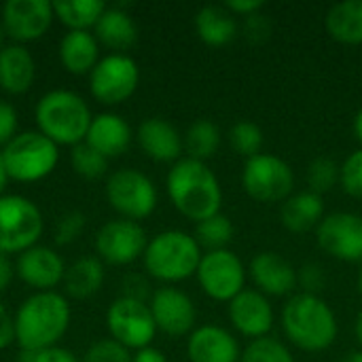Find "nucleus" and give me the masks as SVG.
Listing matches in <instances>:
<instances>
[{"label": "nucleus", "instance_id": "f257e3e1", "mask_svg": "<svg viewBox=\"0 0 362 362\" xmlns=\"http://www.w3.org/2000/svg\"><path fill=\"white\" fill-rule=\"evenodd\" d=\"M168 195L174 208L195 221L202 223L221 212L223 204V189L214 172L195 159H178L168 172Z\"/></svg>", "mask_w": 362, "mask_h": 362}, {"label": "nucleus", "instance_id": "f03ea898", "mask_svg": "<svg viewBox=\"0 0 362 362\" xmlns=\"http://www.w3.org/2000/svg\"><path fill=\"white\" fill-rule=\"evenodd\" d=\"M282 329L293 346L303 352L329 350L339 333L335 312L318 295L297 293L282 310Z\"/></svg>", "mask_w": 362, "mask_h": 362}, {"label": "nucleus", "instance_id": "7ed1b4c3", "mask_svg": "<svg viewBox=\"0 0 362 362\" xmlns=\"http://www.w3.org/2000/svg\"><path fill=\"white\" fill-rule=\"evenodd\" d=\"M70 325V308L57 293L45 291L28 297L15 316V339L21 350L36 352L55 346Z\"/></svg>", "mask_w": 362, "mask_h": 362}, {"label": "nucleus", "instance_id": "20e7f679", "mask_svg": "<svg viewBox=\"0 0 362 362\" xmlns=\"http://www.w3.org/2000/svg\"><path fill=\"white\" fill-rule=\"evenodd\" d=\"M91 112L85 100L66 89L49 91L36 104V123L55 144H81L91 125Z\"/></svg>", "mask_w": 362, "mask_h": 362}, {"label": "nucleus", "instance_id": "39448f33", "mask_svg": "<svg viewBox=\"0 0 362 362\" xmlns=\"http://www.w3.org/2000/svg\"><path fill=\"white\" fill-rule=\"evenodd\" d=\"M146 272L161 282H182L197 274L202 248L197 240L185 231L170 229L157 233L144 250Z\"/></svg>", "mask_w": 362, "mask_h": 362}, {"label": "nucleus", "instance_id": "423d86ee", "mask_svg": "<svg viewBox=\"0 0 362 362\" xmlns=\"http://www.w3.org/2000/svg\"><path fill=\"white\" fill-rule=\"evenodd\" d=\"M6 176L19 182H34L53 172L57 165V144L40 132H23L15 136L2 151Z\"/></svg>", "mask_w": 362, "mask_h": 362}, {"label": "nucleus", "instance_id": "0eeeda50", "mask_svg": "<svg viewBox=\"0 0 362 362\" xmlns=\"http://www.w3.org/2000/svg\"><path fill=\"white\" fill-rule=\"evenodd\" d=\"M242 187L259 204H278L286 202L295 189L293 168L269 153H259L244 163Z\"/></svg>", "mask_w": 362, "mask_h": 362}, {"label": "nucleus", "instance_id": "6e6552de", "mask_svg": "<svg viewBox=\"0 0 362 362\" xmlns=\"http://www.w3.org/2000/svg\"><path fill=\"white\" fill-rule=\"evenodd\" d=\"M42 233V216L36 204L21 195L0 197V252H25Z\"/></svg>", "mask_w": 362, "mask_h": 362}, {"label": "nucleus", "instance_id": "1a4fd4ad", "mask_svg": "<svg viewBox=\"0 0 362 362\" xmlns=\"http://www.w3.org/2000/svg\"><path fill=\"white\" fill-rule=\"evenodd\" d=\"M195 276L202 291L221 303H229L246 288V267L229 248L202 255Z\"/></svg>", "mask_w": 362, "mask_h": 362}, {"label": "nucleus", "instance_id": "9d476101", "mask_svg": "<svg viewBox=\"0 0 362 362\" xmlns=\"http://www.w3.org/2000/svg\"><path fill=\"white\" fill-rule=\"evenodd\" d=\"M106 197L110 206L127 221H142L153 214L157 206V189L153 180L138 170H117L106 182Z\"/></svg>", "mask_w": 362, "mask_h": 362}, {"label": "nucleus", "instance_id": "9b49d317", "mask_svg": "<svg viewBox=\"0 0 362 362\" xmlns=\"http://www.w3.org/2000/svg\"><path fill=\"white\" fill-rule=\"evenodd\" d=\"M140 81L138 64L123 53H112L102 57L91 70V93L98 102L115 106L134 95Z\"/></svg>", "mask_w": 362, "mask_h": 362}, {"label": "nucleus", "instance_id": "f8f14e48", "mask_svg": "<svg viewBox=\"0 0 362 362\" xmlns=\"http://www.w3.org/2000/svg\"><path fill=\"white\" fill-rule=\"evenodd\" d=\"M106 322L112 339L125 346L127 350L148 348L157 333V325L153 320L151 308L129 297H121L110 305Z\"/></svg>", "mask_w": 362, "mask_h": 362}, {"label": "nucleus", "instance_id": "ddd939ff", "mask_svg": "<svg viewBox=\"0 0 362 362\" xmlns=\"http://www.w3.org/2000/svg\"><path fill=\"white\" fill-rule=\"evenodd\" d=\"M316 242L337 261L362 263V216L354 212L327 214L316 227Z\"/></svg>", "mask_w": 362, "mask_h": 362}, {"label": "nucleus", "instance_id": "4468645a", "mask_svg": "<svg viewBox=\"0 0 362 362\" xmlns=\"http://www.w3.org/2000/svg\"><path fill=\"white\" fill-rule=\"evenodd\" d=\"M146 233L136 221H110L95 235V250L100 259L112 265L134 263L146 250Z\"/></svg>", "mask_w": 362, "mask_h": 362}, {"label": "nucleus", "instance_id": "2eb2a0df", "mask_svg": "<svg viewBox=\"0 0 362 362\" xmlns=\"http://www.w3.org/2000/svg\"><path fill=\"white\" fill-rule=\"evenodd\" d=\"M53 4L47 0H8L2 6V30L17 42L38 40L53 21Z\"/></svg>", "mask_w": 362, "mask_h": 362}, {"label": "nucleus", "instance_id": "dca6fc26", "mask_svg": "<svg viewBox=\"0 0 362 362\" xmlns=\"http://www.w3.org/2000/svg\"><path fill=\"white\" fill-rule=\"evenodd\" d=\"M227 312L233 329L252 341L269 337V331L274 329V308L257 288H244L235 299L229 301Z\"/></svg>", "mask_w": 362, "mask_h": 362}, {"label": "nucleus", "instance_id": "f3484780", "mask_svg": "<svg viewBox=\"0 0 362 362\" xmlns=\"http://www.w3.org/2000/svg\"><path fill=\"white\" fill-rule=\"evenodd\" d=\"M151 314L159 331L172 337H180L193 331L195 327V305L191 297L178 288L163 286L153 293L151 297Z\"/></svg>", "mask_w": 362, "mask_h": 362}, {"label": "nucleus", "instance_id": "a211bd4d", "mask_svg": "<svg viewBox=\"0 0 362 362\" xmlns=\"http://www.w3.org/2000/svg\"><path fill=\"white\" fill-rule=\"evenodd\" d=\"M248 274L259 293L265 297H286L297 288L295 267L278 252L265 250L252 257Z\"/></svg>", "mask_w": 362, "mask_h": 362}, {"label": "nucleus", "instance_id": "6ab92c4d", "mask_svg": "<svg viewBox=\"0 0 362 362\" xmlns=\"http://www.w3.org/2000/svg\"><path fill=\"white\" fill-rule=\"evenodd\" d=\"M187 356L191 362H240L242 350L227 329L206 325L189 335Z\"/></svg>", "mask_w": 362, "mask_h": 362}, {"label": "nucleus", "instance_id": "aec40b11", "mask_svg": "<svg viewBox=\"0 0 362 362\" xmlns=\"http://www.w3.org/2000/svg\"><path fill=\"white\" fill-rule=\"evenodd\" d=\"M17 276L32 288H38L40 293L57 286L64 276L66 267L62 257L47 248V246H32L30 250L21 252L17 259Z\"/></svg>", "mask_w": 362, "mask_h": 362}, {"label": "nucleus", "instance_id": "412c9836", "mask_svg": "<svg viewBox=\"0 0 362 362\" xmlns=\"http://www.w3.org/2000/svg\"><path fill=\"white\" fill-rule=\"evenodd\" d=\"M136 138H138V144L144 151V155L151 157L153 161H161V163L174 161L176 163L185 151L182 136L178 134V129L159 117H151V119L142 121Z\"/></svg>", "mask_w": 362, "mask_h": 362}, {"label": "nucleus", "instance_id": "4be33fe9", "mask_svg": "<svg viewBox=\"0 0 362 362\" xmlns=\"http://www.w3.org/2000/svg\"><path fill=\"white\" fill-rule=\"evenodd\" d=\"M132 142V129L127 121L119 115L104 112L91 119L85 144H89L93 151H98L102 157H119L127 151Z\"/></svg>", "mask_w": 362, "mask_h": 362}, {"label": "nucleus", "instance_id": "5701e85b", "mask_svg": "<svg viewBox=\"0 0 362 362\" xmlns=\"http://www.w3.org/2000/svg\"><path fill=\"white\" fill-rule=\"evenodd\" d=\"M325 216V199L312 191L293 193L280 210L282 225L291 233H308L316 229Z\"/></svg>", "mask_w": 362, "mask_h": 362}, {"label": "nucleus", "instance_id": "b1692460", "mask_svg": "<svg viewBox=\"0 0 362 362\" xmlns=\"http://www.w3.org/2000/svg\"><path fill=\"white\" fill-rule=\"evenodd\" d=\"M34 81V57L23 45L0 49V87L8 93H25Z\"/></svg>", "mask_w": 362, "mask_h": 362}, {"label": "nucleus", "instance_id": "393cba45", "mask_svg": "<svg viewBox=\"0 0 362 362\" xmlns=\"http://www.w3.org/2000/svg\"><path fill=\"white\" fill-rule=\"evenodd\" d=\"M59 59L72 74H87L95 68L98 40L87 30H70L59 42Z\"/></svg>", "mask_w": 362, "mask_h": 362}, {"label": "nucleus", "instance_id": "a878e982", "mask_svg": "<svg viewBox=\"0 0 362 362\" xmlns=\"http://www.w3.org/2000/svg\"><path fill=\"white\" fill-rule=\"evenodd\" d=\"M195 30L202 42H206L208 47H225L238 36L235 17L225 6L216 4H208L197 11Z\"/></svg>", "mask_w": 362, "mask_h": 362}, {"label": "nucleus", "instance_id": "bb28decb", "mask_svg": "<svg viewBox=\"0 0 362 362\" xmlns=\"http://www.w3.org/2000/svg\"><path fill=\"white\" fill-rule=\"evenodd\" d=\"M325 28L341 45H362V0L337 2L327 11Z\"/></svg>", "mask_w": 362, "mask_h": 362}, {"label": "nucleus", "instance_id": "cd10ccee", "mask_svg": "<svg viewBox=\"0 0 362 362\" xmlns=\"http://www.w3.org/2000/svg\"><path fill=\"white\" fill-rule=\"evenodd\" d=\"M95 40L115 51H125L138 40V28L123 8H106L95 23Z\"/></svg>", "mask_w": 362, "mask_h": 362}, {"label": "nucleus", "instance_id": "c85d7f7f", "mask_svg": "<svg viewBox=\"0 0 362 362\" xmlns=\"http://www.w3.org/2000/svg\"><path fill=\"white\" fill-rule=\"evenodd\" d=\"M64 284H66V293L74 299H87L95 295L104 284V267L100 259L95 257L78 259L74 265L66 269Z\"/></svg>", "mask_w": 362, "mask_h": 362}, {"label": "nucleus", "instance_id": "c756f323", "mask_svg": "<svg viewBox=\"0 0 362 362\" xmlns=\"http://www.w3.org/2000/svg\"><path fill=\"white\" fill-rule=\"evenodd\" d=\"M51 4L55 17L70 30L95 28L98 19L106 11V4L102 0H55Z\"/></svg>", "mask_w": 362, "mask_h": 362}, {"label": "nucleus", "instance_id": "7c9ffc66", "mask_svg": "<svg viewBox=\"0 0 362 362\" xmlns=\"http://www.w3.org/2000/svg\"><path fill=\"white\" fill-rule=\"evenodd\" d=\"M182 144H185V151H187L189 159L206 163V159L214 157L218 146H221V129L212 121L199 119L187 129V134L182 138Z\"/></svg>", "mask_w": 362, "mask_h": 362}, {"label": "nucleus", "instance_id": "2f4dec72", "mask_svg": "<svg viewBox=\"0 0 362 362\" xmlns=\"http://www.w3.org/2000/svg\"><path fill=\"white\" fill-rule=\"evenodd\" d=\"M233 223L229 216L225 214H214L202 223H197L195 227V240L199 244V248H206V252H212V250H225L227 244L233 240Z\"/></svg>", "mask_w": 362, "mask_h": 362}, {"label": "nucleus", "instance_id": "473e14b6", "mask_svg": "<svg viewBox=\"0 0 362 362\" xmlns=\"http://www.w3.org/2000/svg\"><path fill=\"white\" fill-rule=\"evenodd\" d=\"M339 176H341V165H337L329 157H316L305 172L308 191L322 197L325 193L333 191L339 185Z\"/></svg>", "mask_w": 362, "mask_h": 362}, {"label": "nucleus", "instance_id": "72a5a7b5", "mask_svg": "<svg viewBox=\"0 0 362 362\" xmlns=\"http://www.w3.org/2000/svg\"><path fill=\"white\" fill-rule=\"evenodd\" d=\"M229 142H231V148L250 159L255 155L261 153V146H263V129L252 123V121H238L231 129H229Z\"/></svg>", "mask_w": 362, "mask_h": 362}, {"label": "nucleus", "instance_id": "f704fd0d", "mask_svg": "<svg viewBox=\"0 0 362 362\" xmlns=\"http://www.w3.org/2000/svg\"><path fill=\"white\" fill-rule=\"evenodd\" d=\"M240 362H295V358L282 341L274 337H261L244 348Z\"/></svg>", "mask_w": 362, "mask_h": 362}, {"label": "nucleus", "instance_id": "c9c22d12", "mask_svg": "<svg viewBox=\"0 0 362 362\" xmlns=\"http://www.w3.org/2000/svg\"><path fill=\"white\" fill-rule=\"evenodd\" d=\"M72 168L76 170V174H81L83 178H100L106 170H108V159L102 157L98 151H93L89 144L81 142L76 146H72Z\"/></svg>", "mask_w": 362, "mask_h": 362}, {"label": "nucleus", "instance_id": "e433bc0d", "mask_svg": "<svg viewBox=\"0 0 362 362\" xmlns=\"http://www.w3.org/2000/svg\"><path fill=\"white\" fill-rule=\"evenodd\" d=\"M83 362H132V354L115 339H100L87 350Z\"/></svg>", "mask_w": 362, "mask_h": 362}, {"label": "nucleus", "instance_id": "4c0bfd02", "mask_svg": "<svg viewBox=\"0 0 362 362\" xmlns=\"http://www.w3.org/2000/svg\"><path fill=\"white\" fill-rule=\"evenodd\" d=\"M339 185L344 191L352 197L362 199V148L354 151L344 163H341V176Z\"/></svg>", "mask_w": 362, "mask_h": 362}, {"label": "nucleus", "instance_id": "58836bf2", "mask_svg": "<svg viewBox=\"0 0 362 362\" xmlns=\"http://www.w3.org/2000/svg\"><path fill=\"white\" fill-rule=\"evenodd\" d=\"M85 214L81 212H68L66 216H62V221L57 223V229H55V242L59 246L64 244H70L78 238V233L85 229Z\"/></svg>", "mask_w": 362, "mask_h": 362}, {"label": "nucleus", "instance_id": "ea45409f", "mask_svg": "<svg viewBox=\"0 0 362 362\" xmlns=\"http://www.w3.org/2000/svg\"><path fill=\"white\" fill-rule=\"evenodd\" d=\"M297 284L303 288V293L316 295L325 286V269L318 263H308L297 272Z\"/></svg>", "mask_w": 362, "mask_h": 362}, {"label": "nucleus", "instance_id": "a19ab883", "mask_svg": "<svg viewBox=\"0 0 362 362\" xmlns=\"http://www.w3.org/2000/svg\"><path fill=\"white\" fill-rule=\"evenodd\" d=\"M19 362H78V361H76V356H74L70 350H64V348L51 346V348L36 350V352L21 350V358H19Z\"/></svg>", "mask_w": 362, "mask_h": 362}, {"label": "nucleus", "instance_id": "79ce46f5", "mask_svg": "<svg viewBox=\"0 0 362 362\" xmlns=\"http://www.w3.org/2000/svg\"><path fill=\"white\" fill-rule=\"evenodd\" d=\"M17 129V112L8 102L0 100V146H6L15 138Z\"/></svg>", "mask_w": 362, "mask_h": 362}, {"label": "nucleus", "instance_id": "37998d69", "mask_svg": "<svg viewBox=\"0 0 362 362\" xmlns=\"http://www.w3.org/2000/svg\"><path fill=\"white\" fill-rule=\"evenodd\" d=\"M244 32L246 36L252 40V42H263L267 40L269 32H272V23L265 15L257 13V15H250L246 17V23H244Z\"/></svg>", "mask_w": 362, "mask_h": 362}, {"label": "nucleus", "instance_id": "c03bdc74", "mask_svg": "<svg viewBox=\"0 0 362 362\" xmlns=\"http://www.w3.org/2000/svg\"><path fill=\"white\" fill-rule=\"evenodd\" d=\"M231 15H242V17H250L261 13L263 8V0H229L223 4Z\"/></svg>", "mask_w": 362, "mask_h": 362}, {"label": "nucleus", "instance_id": "a18cd8bd", "mask_svg": "<svg viewBox=\"0 0 362 362\" xmlns=\"http://www.w3.org/2000/svg\"><path fill=\"white\" fill-rule=\"evenodd\" d=\"M123 291H125L123 297H129V299H136V301L144 303V299L148 295V284L140 276H127L125 282H123Z\"/></svg>", "mask_w": 362, "mask_h": 362}, {"label": "nucleus", "instance_id": "49530a36", "mask_svg": "<svg viewBox=\"0 0 362 362\" xmlns=\"http://www.w3.org/2000/svg\"><path fill=\"white\" fill-rule=\"evenodd\" d=\"M15 339V320L8 316V312L0 303V350L11 346Z\"/></svg>", "mask_w": 362, "mask_h": 362}, {"label": "nucleus", "instance_id": "de8ad7c7", "mask_svg": "<svg viewBox=\"0 0 362 362\" xmlns=\"http://www.w3.org/2000/svg\"><path fill=\"white\" fill-rule=\"evenodd\" d=\"M13 274H15V269H13L11 259L0 252V293H4L8 288V284L13 282Z\"/></svg>", "mask_w": 362, "mask_h": 362}, {"label": "nucleus", "instance_id": "09e8293b", "mask_svg": "<svg viewBox=\"0 0 362 362\" xmlns=\"http://www.w3.org/2000/svg\"><path fill=\"white\" fill-rule=\"evenodd\" d=\"M132 362H168V358H165V354H163L161 350L148 346V348L138 350V352L132 356Z\"/></svg>", "mask_w": 362, "mask_h": 362}, {"label": "nucleus", "instance_id": "8fccbe9b", "mask_svg": "<svg viewBox=\"0 0 362 362\" xmlns=\"http://www.w3.org/2000/svg\"><path fill=\"white\" fill-rule=\"evenodd\" d=\"M354 136H356V140L362 144V110H358L356 117H354Z\"/></svg>", "mask_w": 362, "mask_h": 362}, {"label": "nucleus", "instance_id": "3c124183", "mask_svg": "<svg viewBox=\"0 0 362 362\" xmlns=\"http://www.w3.org/2000/svg\"><path fill=\"white\" fill-rule=\"evenodd\" d=\"M354 335H356L358 344L362 346V310L358 312V316H356V322H354Z\"/></svg>", "mask_w": 362, "mask_h": 362}, {"label": "nucleus", "instance_id": "603ef678", "mask_svg": "<svg viewBox=\"0 0 362 362\" xmlns=\"http://www.w3.org/2000/svg\"><path fill=\"white\" fill-rule=\"evenodd\" d=\"M6 170H4V163H2V153H0V193H2V189L6 187Z\"/></svg>", "mask_w": 362, "mask_h": 362}, {"label": "nucleus", "instance_id": "864d4df0", "mask_svg": "<svg viewBox=\"0 0 362 362\" xmlns=\"http://www.w3.org/2000/svg\"><path fill=\"white\" fill-rule=\"evenodd\" d=\"M341 362H362V350H358V352H352V354H348L346 358Z\"/></svg>", "mask_w": 362, "mask_h": 362}, {"label": "nucleus", "instance_id": "5fc2aeb1", "mask_svg": "<svg viewBox=\"0 0 362 362\" xmlns=\"http://www.w3.org/2000/svg\"><path fill=\"white\" fill-rule=\"evenodd\" d=\"M356 286H358V295L362 297V267L361 272H358V282H356Z\"/></svg>", "mask_w": 362, "mask_h": 362}, {"label": "nucleus", "instance_id": "6e6d98bb", "mask_svg": "<svg viewBox=\"0 0 362 362\" xmlns=\"http://www.w3.org/2000/svg\"><path fill=\"white\" fill-rule=\"evenodd\" d=\"M4 36H6V34H4V30H2V25H0V49H2V40H4Z\"/></svg>", "mask_w": 362, "mask_h": 362}]
</instances>
